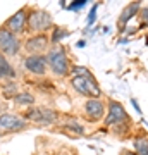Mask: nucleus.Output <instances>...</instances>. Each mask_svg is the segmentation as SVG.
Here are the masks:
<instances>
[{"instance_id":"nucleus-21","label":"nucleus","mask_w":148,"mask_h":155,"mask_svg":"<svg viewBox=\"0 0 148 155\" xmlns=\"http://www.w3.org/2000/svg\"><path fill=\"white\" fill-rule=\"evenodd\" d=\"M131 104H133V107L136 109V112H141V109H140V105H138V102L134 98H131Z\"/></svg>"},{"instance_id":"nucleus-23","label":"nucleus","mask_w":148,"mask_h":155,"mask_svg":"<svg viewBox=\"0 0 148 155\" xmlns=\"http://www.w3.org/2000/svg\"><path fill=\"white\" fill-rule=\"evenodd\" d=\"M122 155H136V153H131V152H122Z\"/></svg>"},{"instance_id":"nucleus-17","label":"nucleus","mask_w":148,"mask_h":155,"mask_svg":"<svg viewBox=\"0 0 148 155\" xmlns=\"http://www.w3.org/2000/svg\"><path fill=\"white\" fill-rule=\"evenodd\" d=\"M67 127H69V129H72V131H76L77 134H83V133H84V127L79 126V124H76V122H69V124H67Z\"/></svg>"},{"instance_id":"nucleus-16","label":"nucleus","mask_w":148,"mask_h":155,"mask_svg":"<svg viewBox=\"0 0 148 155\" xmlns=\"http://www.w3.org/2000/svg\"><path fill=\"white\" fill-rule=\"evenodd\" d=\"M67 35H69L67 31H62L61 28H57V29L54 31V36H52V41H54V43H59V41H61L62 38H66Z\"/></svg>"},{"instance_id":"nucleus-6","label":"nucleus","mask_w":148,"mask_h":155,"mask_svg":"<svg viewBox=\"0 0 148 155\" xmlns=\"http://www.w3.org/2000/svg\"><path fill=\"white\" fill-rule=\"evenodd\" d=\"M26 126V121L17 116H11V114L0 116V131H19V129H24Z\"/></svg>"},{"instance_id":"nucleus-11","label":"nucleus","mask_w":148,"mask_h":155,"mask_svg":"<svg viewBox=\"0 0 148 155\" xmlns=\"http://www.w3.org/2000/svg\"><path fill=\"white\" fill-rule=\"evenodd\" d=\"M140 7H141L140 5V2H133V4H129V5L122 11L121 17H119V26H124L133 16H136L138 12H140Z\"/></svg>"},{"instance_id":"nucleus-8","label":"nucleus","mask_w":148,"mask_h":155,"mask_svg":"<svg viewBox=\"0 0 148 155\" xmlns=\"http://www.w3.org/2000/svg\"><path fill=\"white\" fill-rule=\"evenodd\" d=\"M24 67H26L28 71H31L33 74H43L45 67H47V59L43 55H40V54L29 55L24 61Z\"/></svg>"},{"instance_id":"nucleus-18","label":"nucleus","mask_w":148,"mask_h":155,"mask_svg":"<svg viewBox=\"0 0 148 155\" xmlns=\"http://www.w3.org/2000/svg\"><path fill=\"white\" fill-rule=\"evenodd\" d=\"M97 11H98V4H95V5L91 7L90 14H88V24H91V22L95 21V14H97Z\"/></svg>"},{"instance_id":"nucleus-3","label":"nucleus","mask_w":148,"mask_h":155,"mask_svg":"<svg viewBox=\"0 0 148 155\" xmlns=\"http://www.w3.org/2000/svg\"><path fill=\"white\" fill-rule=\"evenodd\" d=\"M28 24H29L31 31H45L47 28L52 26V17L43 11H36L29 16Z\"/></svg>"},{"instance_id":"nucleus-7","label":"nucleus","mask_w":148,"mask_h":155,"mask_svg":"<svg viewBox=\"0 0 148 155\" xmlns=\"http://www.w3.org/2000/svg\"><path fill=\"white\" fill-rule=\"evenodd\" d=\"M26 117L29 121L41 122V124H52L55 121V112L48 110V109H33V110L26 112Z\"/></svg>"},{"instance_id":"nucleus-19","label":"nucleus","mask_w":148,"mask_h":155,"mask_svg":"<svg viewBox=\"0 0 148 155\" xmlns=\"http://www.w3.org/2000/svg\"><path fill=\"white\" fill-rule=\"evenodd\" d=\"M84 4H86L84 0H77V2H74V4H71V5H69V9H71V11H77V9H81Z\"/></svg>"},{"instance_id":"nucleus-14","label":"nucleus","mask_w":148,"mask_h":155,"mask_svg":"<svg viewBox=\"0 0 148 155\" xmlns=\"http://www.w3.org/2000/svg\"><path fill=\"white\" fill-rule=\"evenodd\" d=\"M136 155H148V136H138L134 140Z\"/></svg>"},{"instance_id":"nucleus-15","label":"nucleus","mask_w":148,"mask_h":155,"mask_svg":"<svg viewBox=\"0 0 148 155\" xmlns=\"http://www.w3.org/2000/svg\"><path fill=\"white\" fill-rule=\"evenodd\" d=\"M16 98L17 104H33L35 98H33V95H29V93H19L14 97Z\"/></svg>"},{"instance_id":"nucleus-5","label":"nucleus","mask_w":148,"mask_h":155,"mask_svg":"<svg viewBox=\"0 0 148 155\" xmlns=\"http://www.w3.org/2000/svg\"><path fill=\"white\" fill-rule=\"evenodd\" d=\"M122 121H127V114L124 110V107L119 102H110L109 104V114L105 117V124H121Z\"/></svg>"},{"instance_id":"nucleus-9","label":"nucleus","mask_w":148,"mask_h":155,"mask_svg":"<svg viewBox=\"0 0 148 155\" xmlns=\"http://www.w3.org/2000/svg\"><path fill=\"white\" fill-rule=\"evenodd\" d=\"M24 24H26V9H21L7 21V28L11 29V33L14 35V33H21L24 29Z\"/></svg>"},{"instance_id":"nucleus-12","label":"nucleus","mask_w":148,"mask_h":155,"mask_svg":"<svg viewBox=\"0 0 148 155\" xmlns=\"http://www.w3.org/2000/svg\"><path fill=\"white\" fill-rule=\"evenodd\" d=\"M47 45V36L45 35H38V36H33L26 41V48L29 52H40V50L45 48Z\"/></svg>"},{"instance_id":"nucleus-1","label":"nucleus","mask_w":148,"mask_h":155,"mask_svg":"<svg viewBox=\"0 0 148 155\" xmlns=\"http://www.w3.org/2000/svg\"><path fill=\"white\" fill-rule=\"evenodd\" d=\"M47 61H48L52 71H54L57 76H66L67 74L69 66H67V57H66V52H64L62 47H54V48L48 52Z\"/></svg>"},{"instance_id":"nucleus-13","label":"nucleus","mask_w":148,"mask_h":155,"mask_svg":"<svg viewBox=\"0 0 148 155\" xmlns=\"http://www.w3.org/2000/svg\"><path fill=\"white\" fill-rule=\"evenodd\" d=\"M0 76L2 78H14L16 76V72L12 69V66L7 62V59L2 54H0Z\"/></svg>"},{"instance_id":"nucleus-20","label":"nucleus","mask_w":148,"mask_h":155,"mask_svg":"<svg viewBox=\"0 0 148 155\" xmlns=\"http://www.w3.org/2000/svg\"><path fill=\"white\" fill-rule=\"evenodd\" d=\"M141 19H143V24H141V26H148V7L141 9Z\"/></svg>"},{"instance_id":"nucleus-22","label":"nucleus","mask_w":148,"mask_h":155,"mask_svg":"<svg viewBox=\"0 0 148 155\" xmlns=\"http://www.w3.org/2000/svg\"><path fill=\"white\" fill-rule=\"evenodd\" d=\"M84 45H86V41H84V40H79V41H77V47H84Z\"/></svg>"},{"instance_id":"nucleus-4","label":"nucleus","mask_w":148,"mask_h":155,"mask_svg":"<svg viewBox=\"0 0 148 155\" xmlns=\"http://www.w3.org/2000/svg\"><path fill=\"white\" fill-rule=\"evenodd\" d=\"M0 50L5 54H17L19 50V40L9 31V29H0Z\"/></svg>"},{"instance_id":"nucleus-2","label":"nucleus","mask_w":148,"mask_h":155,"mask_svg":"<svg viewBox=\"0 0 148 155\" xmlns=\"http://www.w3.org/2000/svg\"><path fill=\"white\" fill-rule=\"evenodd\" d=\"M72 86L76 91H79L81 95H88V97H100V88L95 83V79L91 74H84V76H74L72 78Z\"/></svg>"},{"instance_id":"nucleus-10","label":"nucleus","mask_w":148,"mask_h":155,"mask_svg":"<svg viewBox=\"0 0 148 155\" xmlns=\"http://www.w3.org/2000/svg\"><path fill=\"white\" fill-rule=\"evenodd\" d=\"M104 104L98 98H91L86 102V114L91 121H98L104 117Z\"/></svg>"}]
</instances>
